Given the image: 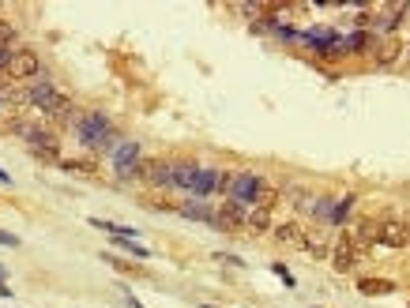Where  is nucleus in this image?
Here are the masks:
<instances>
[{
	"label": "nucleus",
	"mask_w": 410,
	"mask_h": 308,
	"mask_svg": "<svg viewBox=\"0 0 410 308\" xmlns=\"http://www.w3.org/2000/svg\"><path fill=\"white\" fill-rule=\"evenodd\" d=\"M75 139H79L83 150L110 154L117 143H121V131H117V124L110 120V113H102V109H91V113H83L79 128H75Z\"/></svg>",
	"instance_id": "nucleus-1"
},
{
	"label": "nucleus",
	"mask_w": 410,
	"mask_h": 308,
	"mask_svg": "<svg viewBox=\"0 0 410 308\" xmlns=\"http://www.w3.org/2000/svg\"><path fill=\"white\" fill-rule=\"evenodd\" d=\"M19 139L27 143V150L34 154L38 162H53V166H60V139H57V131H53L46 120H27L23 131H19Z\"/></svg>",
	"instance_id": "nucleus-2"
},
{
	"label": "nucleus",
	"mask_w": 410,
	"mask_h": 308,
	"mask_svg": "<svg viewBox=\"0 0 410 308\" xmlns=\"http://www.w3.org/2000/svg\"><path fill=\"white\" fill-rule=\"evenodd\" d=\"M113 158V173H117V184H136L139 181V162H143V147L136 139H121L117 147L110 150Z\"/></svg>",
	"instance_id": "nucleus-3"
},
{
	"label": "nucleus",
	"mask_w": 410,
	"mask_h": 308,
	"mask_svg": "<svg viewBox=\"0 0 410 308\" xmlns=\"http://www.w3.org/2000/svg\"><path fill=\"white\" fill-rule=\"evenodd\" d=\"M139 184H147L150 192H174V158H143Z\"/></svg>",
	"instance_id": "nucleus-4"
},
{
	"label": "nucleus",
	"mask_w": 410,
	"mask_h": 308,
	"mask_svg": "<svg viewBox=\"0 0 410 308\" xmlns=\"http://www.w3.org/2000/svg\"><path fill=\"white\" fill-rule=\"evenodd\" d=\"M267 184V177H260V173H233L230 177V188H226V195H230L233 203L241 207H256V195H260V188Z\"/></svg>",
	"instance_id": "nucleus-5"
},
{
	"label": "nucleus",
	"mask_w": 410,
	"mask_h": 308,
	"mask_svg": "<svg viewBox=\"0 0 410 308\" xmlns=\"http://www.w3.org/2000/svg\"><path fill=\"white\" fill-rule=\"evenodd\" d=\"M8 79L12 83H34L38 75H41V57L34 49H15L12 53V64H8Z\"/></svg>",
	"instance_id": "nucleus-6"
},
{
	"label": "nucleus",
	"mask_w": 410,
	"mask_h": 308,
	"mask_svg": "<svg viewBox=\"0 0 410 308\" xmlns=\"http://www.w3.org/2000/svg\"><path fill=\"white\" fill-rule=\"evenodd\" d=\"M376 245L380 248H406L410 245V226L403 222L399 214H384L380 218V229H376Z\"/></svg>",
	"instance_id": "nucleus-7"
},
{
	"label": "nucleus",
	"mask_w": 410,
	"mask_h": 308,
	"mask_svg": "<svg viewBox=\"0 0 410 308\" xmlns=\"http://www.w3.org/2000/svg\"><path fill=\"white\" fill-rule=\"evenodd\" d=\"M358 259H361V252L354 248L350 233H339L335 240H331V256H328V263H331V271H335V274H350L354 267H358Z\"/></svg>",
	"instance_id": "nucleus-8"
},
{
	"label": "nucleus",
	"mask_w": 410,
	"mask_h": 308,
	"mask_svg": "<svg viewBox=\"0 0 410 308\" xmlns=\"http://www.w3.org/2000/svg\"><path fill=\"white\" fill-rule=\"evenodd\" d=\"M376 229H380V218H373V214H361V218H354L350 222V240H354V248L365 252V248H373L376 245Z\"/></svg>",
	"instance_id": "nucleus-9"
},
{
	"label": "nucleus",
	"mask_w": 410,
	"mask_h": 308,
	"mask_svg": "<svg viewBox=\"0 0 410 308\" xmlns=\"http://www.w3.org/2000/svg\"><path fill=\"white\" fill-rule=\"evenodd\" d=\"M219 177L222 169H211V166H200L192 173V184H188V195L192 200H211L214 192H219Z\"/></svg>",
	"instance_id": "nucleus-10"
},
{
	"label": "nucleus",
	"mask_w": 410,
	"mask_h": 308,
	"mask_svg": "<svg viewBox=\"0 0 410 308\" xmlns=\"http://www.w3.org/2000/svg\"><path fill=\"white\" fill-rule=\"evenodd\" d=\"M245 218H249V207L226 200L219 207V218H214V229H222V233H237V229H245Z\"/></svg>",
	"instance_id": "nucleus-11"
},
{
	"label": "nucleus",
	"mask_w": 410,
	"mask_h": 308,
	"mask_svg": "<svg viewBox=\"0 0 410 308\" xmlns=\"http://www.w3.org/2000/svg\"><path fill=\"white\" fill-rule=\"evenodd\" d=\"M177 214L181 218H188V222H207V226H214V218H219V207H211L207 200H188L185 203H177Z\"/></svg>",
	"instance_id": "nucleus-12"
},
{
	"label": "nucleus",
	"mask_w": 410,
	"mask_h": 308,
	"mask_svg": "<svg viewBox=\"0 0 410 308\" xmlns=\"http://www.w3.org/2000/svg\"><path fill=\"white\" fill-rule=\"evenodd\" d=\"M271 229H275L271 211H264V207H249V218H245V233H249V237H267Z\"/></svg>",
	"instance_id": "nucleus-13"
},
{
	"label": "nucleus",
	"mask_w": 410,
	"mask_h": 308,
	"mask_svg": "<svg viewBox=\"0 0 410 308\" xmlns=\"http://www.w3.org/2000/svg\"><path fill=\"white\" fill-rule=\"evenodd\" d=\"M271 237H275V245H283V248H305V226H297V222L275 226Z\"/></svg>",
	"instance_id": "nucleus-14"
},
{
	"label": "nucleus",
	"mask_w": 410,
	"mask_h": 308,
	"mask_svg": "<svg viewBox=\"0 0 410 308\" xmlns=\"http://www.w3.org/2000/svg\"><path fill=\"white\" fill-rule=\"evenodd\" d=\"M305 252L312 259H328L331 256V240L323 229H305Z\"/></svg>",
	"instance_id": "nucleus-15"
},
{
	"label": "nucleus",
	"mask_w": 410,
	"mask_h": 308,
	"mask_svg": "<svg viewBox=\"0 0 410 308\" xmlns=\"http://www.w3.org/2000/svg\"><path fill=\"white\" fill-rule=\"evenodd\" d=\"M200 169V162H192V158H174V192H188V184H192V173Z\"/></svg>",
	"instance_id": "nucleus-16"
},
{
	"label": "nucleus",
	"mask_w": 410,
	"mask_h": 308,
	"mask_svg": "<svg viewBox=\"0 0 410 308\" xmlns=\"http://www.w3.org/2000/svg\"><path fill=\"white\" fill-rule=\"evenodd\" d=\"M399 41L395 38H387L384 46H373V60H376V68H392V64H399Z\"/></svg>",
	"instance_id": "nucleus-17"
},
{
	"label": "nucleus",
	"mask_w": 410,
	"mask_h": 308,
	"mask_svg": "<svg viewBox=\"0 0 410 308\" xmlns=\"http://www.w3.org/2000/svg\"><path fill=\"white\" fill-rule=\"evenodd\" d=\"M392 290H395L392 278H369V274H361V278H358V293H365V297H384Z\"/></svg>",
	"instance_id": "nucleus-18"
},
{
	"label": "nucleus",
	"mask_w": 410,
	"mask_h": 308,
	"mask_svg": "<svg viewBox=\"0 0 410 308\" xmlns=\"http://www.w3.org/2000/svg\"><path fill=\"white\" fill-rule=\"evenodd\" d=\"M335 195H316V200H312V214L309 218H316L320 226H331V214H335Z\"/></svg>",
	"instance_id": "nucleus-19"
},
{
	"label": "nucleus",
	"mask_w": 410,
	"mask_h": 308,
	"mask_svg": "<svg viewBox=\"0 0 410 308\" xmlns=\"http://www.w3.org/2000/svg\"><path fill=\"white\" fill-rule=\"evenodd\" d=\"M102 259L110 263L117 274H128V278H147V267H136V263H128V259H121V256H113V252H105Z\"/></svg>",
	"instance_id": "nucleus-20"
},
{
	"label": "nucleus",
	"mask_w": 410,
	"mask_h": 308,
	"mask_svg": "<svg viewBox=\"0 0 410 308\" xmlns=\"http://www.w3.org/2000/svg\"><path fill=\"white\" fill-rule=\"evenodd\" d=\"M354 207H358V195H342V200L335 203V214H331V226H347Z\"/></svg>",
	"instance_id": "nucleus-21"
},
{
	"label": "nucleus",
	"mask_w": 410,
	"mask_h": 308,
	"mask_svg": "<svg viewBox=\"0 0 410 308\" xmlns=\"http://www.w3.org/2000/svg\"><path fill=\"white\" fill-rule=\"evenodd\" d=\"M113 245L117 248H124L128 256H136V259H150V248H143V245H136V240H124V237H113Z\"/></svg>",
	"instance_id": "nucleus-22"
},
{
	"label": "nucleus",
	"mask_w": 410,
	"mask_h": 308,
	"mask_svg": "<svg viewBox=\"0 0 410 308\" xmlns=\"http://www.w3.org/2000/svg\"><path fill=\"white\" fill-rule=\"evenodd\" d=\"M60 169H68V173H94V162H83V158H60Z\"/></svg>",
	"instance_id": "nucleus-23"
},
{
	"label": "nucleus",
	"mask_w": 410,
	"mask_h": 308,
	"mask_svg": "<svg viewBox=\"0 0 410 308\" xmlns=\"http://www.w3.org/2000/svg\"><path fill=\"white\" fill-rule=\"evenodd\" d=\"M15 23H8V19H0V49H12V41H15Z\"/></svg>",
	"instance_id": "nucleus-24"
},
{
	"label": "nucleus",
	"mask_w": 410,
	"mask_h": 308,
	"mask_svg": "<svg viewBox=\"0 0 410 308\" xmlns=\"http://www.w3.org/2000/svg\"><path fill=\"white\" fill-rule=\"evenodd\" d=\"M211 259H214V263H222V267H237V271L245 267V259H241V256H233V252H211Z\"/></svg>",
	"instance_id": "nucleus-25"
},
{
	"label": "nucleus",
	"mask_w": 410,
	"mask_h": 308,
	"mask_svg": "<svg viewBox=\"0 0 410 308\" xmlns=\"http://www.w3.org/2000/svg\"><path fill=\"white\" fill-rule=\"evenodd\" d=\"M271 271H275V274H278V278H283V282L290 285V290H294V285H297V282H294V274H290V271H286V263H271Z\"/></svg>",
	"instance_id": "nucleus-26"
},
{
	"label": "nucleus",
	"mask_w": 410,
	"mask_h": 308,
	"mask_svg": "<svg viewBox=\"0 0 410 308\" xmlns=\"http://www.w3.org/2000/svg\"><path fill=\"white\" fill-rule=\"evenodd\" d=\"M0 245H4V248H19V237L8 233V229H0Z\"/></svg>",
	"instance_id": "nucleus-27"
},
{
	"label": "nucleus",
	"mask_w": 410,
	"mask_h": 308,
	"mask_svg": "<svg viewBox=\"0 0 410 308\" xmlns=\"http://www.w3.org/2000/svg\"><path fill=\"white\" fill-rule=\"evenodd\" d=\"M12 53H15V49H0V75L8 72V64H12Z\"/></svg>",
	"instance_id": "nucleus-28"
},
{
	"label": "nucleus",
	"mask_w": 410,
	"mask_h": 308,
	"mask_svg": "<svg viewBox=\"0 0 410 308\" xmlns=\"http://www.w3.org/2000/svg\"><path fill=\"white\" fill-rule=\"evenodd\" d=\"M124 301H128V308H147V304H139V301H136V297L128 293V290H124Z\"/></svg>",
	"instance_id": "nucleus-29"
},
{
	"label": "nucleus",
	"mask_w": 410,
	"mask_h": 308,
	"mask_svg": "<svg viewBox=\"0 0 410 308\" xmlns=\"http://www.w3.org/2000/svg\"><path fill=\"white\" fill-rule=\"evenodd\" d=\"M0 301H12V290H8L4 282H0Z\"/></svg>",
	"instance_id": "nucleus-30"
},
{
	"label": "nucleus",
	"mask_w": 410,
	"mask_h": 308,
	"mask_svg": "<svg viewBox=\"0 0 410 308\" xmlns=\"http://www.w3.org/2000/svg\"><path fill=\"white\" fill-rule=\"evenodd\" d=\"M0 184H12V173H4V169H0Z\"/></svg>",
	"instance_id": "nucleus-31"
},
{
	"label": "nucleus",
	"mask_w": 410,
	"mask_h": 308,
	"mask_svg": "<svg viewBox=\"0 0 410 308\" xmlns=\"http://www.w3.org/2000/svg\"><path fill=\"white\" fill-rule=\"evenodd\" d=\"M4 109H8V98H4V91H0V113H4Z\"/></svg>",
	"instance_id": "nucleus-32"
},
{
	"label": "nucleus",
	"mask_w": 410,
	"mask_h": 308,
	"mask_svg": "<svg viewBox=\"0 0 410 308\" xmlns=\"http://www.w3.org/2000/svg\"><path fill=\"white\" fill-rule=\"evenodd\" d=\"M8 278V267H0V282H4Z\"/></svg>",
	"instance_id": "nucleus-33"
},
{
	"label": "nucleus",
	"mask_w": 410,
	"mask_h": 308,
	"mask_svg": "<svg viewBox=\"0 0 410 308\" xmlns=\"http://www.w3.org/2000/svg\"><path fill=\"white\" fill-rule=\"evenodd\" d=\"M200 308H214V304H207V301H203V304H200Z\"/></svg>",
	"instance_id": "nucleus-34"
},
{
	"label": "nucleus",
	"mask_w": 410,
	"mask_h": 308,
	"mask_svg": "<svg viewBox=\"0 0 410 308\" xmlns=\"http://www.w3.org/2000/svg\"><path fill=\"white\" fill-rule=\"evenodd\" d=\"M406 60H410V46H406Z\"/></svg>",
	"instance_id": "nucleus-35"
},
{
	"label": "nucleus",
	"mask_w": 410,
	"mask_h": 308,
	"mask_svg": "<svg viewBox=\"0 0 410 308\" xmlns=\"http://www.w3.org/2000/svg\"><path fill=\"white\" fill-rule=\"evenodd\" d=\"M406 248H410V245H406Z\"/></svg>",
	"instance_id": "nucleus-36"
}]
</instances>
